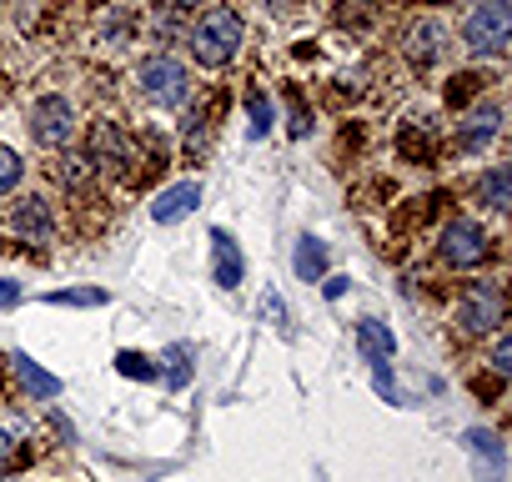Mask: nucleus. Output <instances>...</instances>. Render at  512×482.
<instances>
[{"label":"nucleus","instance_id":"nucleus-1","mask_svg":"<svg viewBox=\"0 0 512 482\" xmlns=\"http://www.w3.org/2000/svg\"><path fill=\"white\" fill-rule=\"evenodd\" d=\"M186 41H191V56H196V66H206V71H221V66H231L236 56H241V41H246V21L231 11V6H216V11H206L191 31H186Z\"/></svg>","mask_w":512,"mask_h":482},{"label":"nucleus","instance_id":"nucleus-14","mask_svg":"<svg viewBox=\"0 0 512 482\" xmlns=\"http://www.w3.org/2000/svg\"><path fill=\"white\" fill-rule=\"evenodd\" d=\"M462 447H467L472 457H482V477H487V482L502 477V442H497V432H487V427H467V432H462Z\"/></svg>","mask_w":512,"mask_h":482},{"label":"nucleus","instance_id":"nucleus-13","mask_svg":"<svg viewBox=\"0 0 512 482\" xmlns=\"http://www.w3.org/2000/svg\"><path fill=\"white\" fill-rule=\"evenodd\" d=\"M11 362H16V377H21V387H26L31 397H41V402L61 397V377H56V372H46V367L31 362L26 352H11Z\"/></svg>","mask_w":512,"mask_h":482},{"label":"nucleus","instance_id":"nucleus-15","mask_svg":"<svg viewBox=\"0 0 512 482\" xmlns=\"http://www.w3.org/2000/svg\"><path fill=\"white\" fill-rule=\"evenodd\" d=\"M211 252H216V282H221V287H236L241 272H246V262H241V247H236L221 226L211 231Z\"/></svg>","mask_w":512,"mask_h":482},{"label":"nucleus","instance_id":"nucleus-7","mask_svg":"<svg viewBox=\"0 0 512 482\" xmlns=\"http://www.w3.org/2000/svg\"><path fill=\"white\" fill-rule=\"evenodd\" d=\"M497 327H502V292L497 287H472V297L457 302V332L487 337Z\"/></svg>","mask_w":512,"mask_h":482},{"label":"nucleus","instance_id":"nucleus-18","mask_svg":"<svg viewBox=\"0 0 512 482\" xmlns=\"http://www.w3.org/2000/svg\"><path fill=\"white\" fill-rule=\"evenodd\" d=\"M91 161H86V151H61V161H56V176H61V186H71V191H81L86 181H91Z\"/></svg>","mask_w":512,"mask_h":482},{"label":"nucleus","instance_id":"nucleus-23","mask_svg":"<svg viewBox=\"0 0 512 482\" xmlns=\"http://www.w3.org/2000/svg\"><path fill=\"white\" fill-rule=\"evenodd\" d=\"M116 367H121L126 377H156V372H161V367H156L151 357H141V352H121V357H116Z\"/></svg>","mask_w":512,"mask_h":482},{"label":"nucleus","instance_id":"nucleus-21","mask_svg":"<svg viewBox=\"0 0 512 482\" xmlns=\"http://www.w3.org/2000/svg\"><path fill=\"white\" fill-rule=\"evenodd\" d=\"M246 111H251V136L262 141V136L272 131V121H277V116H272V101H267L262 91H251V96H246Z\"/></svg>","mask_w":512,"mask_h":482},{"label":"nucleus","instance_id":"nucleus-26","mask_svg":"<svg viewBox=\"0 0 512 482\" xmlns=\"http://www.w3.org/2000/svg\"><path fill=\"white\" fill-rule=\"evenodd\" d=\"M16 302H21V287L0 277V307H16Z\"/></svg>","mask_w":512,"mask_h":482},{"label":"nucleus","instance_id":"nucleus-22","mask_svg":"<svg viewBox=\"0 0 512 482\" xmlns=\"http://www.w3.org/2000/svg\"><path fill=\"white\" fill-rule=\"evenodd\" d=\"M101 36H106L111 46H126V41H131V16H126V11L101 16Z\"/></svg>","mask_w":512,"mask_h":482},{"label":"nucleus","instance_id":"nucleus-20","mask_svg":"<svg viewBox=\"0 0 512 482\" xmlns=\"http://www.w3.org/2000/svg\"><path fill=\"white\" fill-rule=\"evenodd\" d=\"M21 176H26V161H21V151L0 146V196H11V191L21 186Z\"/></svg>","mask_w":512,"mask_h":482},{"label":"nucleus","instance_id":"nucleus-10","mask_svg":"<svg viewBox=\"0 0 512 482\" xmlns=\"http://www.w3.org/2000/svg\"><path fill=\"white\" fill-rule=\"evenodd\" d=\"M201 206V181H176V186H166L156 201H151V221L156 226H176L181 216H191Z\"/></svg>","mask_w":512,"mask_h":482},{"label":"nucleus","instance_id":"nucleus-11","mask_svg":"<svg viewBox=\"0 0 512 482\" xmlns=\"http://www.w3.org/2000/svg\"><path fill=\"white\" fill-rule=\"evenodd\" d=\"M11 226L31 241H56V216H51V201L46 196H21L16 211H11Z\"/></svg>","mask_w":512,"mask_h":482},{"label":"nucleus","instance_id":"nucleus-24","mask_svg":"<svg viewBox=\"0 0 512 482\" xmlns=\"http://www.w3.org/2000/svg\"><path fill=\"white\" fill-rule=\"evenodd\" d=\"M487 362H492V372H497V377H507V372H512V342H507V337H497Z\"/></svg>","mask_w":512,"mask_h":482},{"label":"nucleus","instance_id":"nucleus-19","mask_svg":"<svg viewBox=\"0 0 512 482\" xmlns=\"http://www.w3.org/2000/svg\"><path fill=\"white\" fill-rule=\"evenodd\" d=\"M46 302H51V307H106L111 297H106L101 287H71V292H51Z\"/></svg>","mask_w":512,"mask_h":482},{"label":"nucleus","instance_id":"nucleus-3","mask_svg":"<svg viewBox=\"0 0 512 482\" xmlns=\"http://www.w3.org/2000/svg\"><path fill=\"white\" fill-rule=\"evenodd\" d=\"M507 41H512V6L507 0H477V6L467 11V21H462V46L472 56L492 61V56L507 51Z\"/></svg>","mask_w":512,"mask_h":482},{"label":"nucleus","instance_id":"nucleus-6","mask_svg":"<svg viewBox=\"0 0 512 482\" xmlns=\"http://www.w3.org/2000/svg\"><path fill=\"white\" fill-rule=\"evenodd\" d=\"M86 161H91L96 171H116V176H126V171H131V161H136L131 136H126L111 116H96V121H91V131H86Z\"/></svg>","mask_w":512,"mask_h":482},{"label":"nucleus","instance_id":"nucleus-8","mask_svg":"<svg viewBox=\"0 0 512 482\" xmlns=\"http://www.w3.org/2000/svg\"><path fill=\"white\" fill-rule=\"evenodd\" d=\"M442 51H447V31H442V21H432V16H417V21L402 31V56H407L417 71L437 66V61H442Z\"/></svg>","mask_w":512,"mask_h":482},{"label":"nucleus","instance_id":"nucleus-12","mask_svg":"<svg viewBox=\"0 0 512 482\" xmlns=\"http://www.w3.org/2000/svg\"><path fill=\"white\" fill-rule=\"evenodd\" d=\"M357 352L372 362V367H382V362H392V352H397V337L377 322V317H362L357 322Z\"/></svg>","mask_w":512,"mask_h":482},{"label":"nucleus","instance_id":"nucleus-2","mask_svg":"<svg viewBox=\"0 0 512 482\" xmlns=\"http://www.w3.org/2000/svg\"><path fill=\"white\" fill-rule=\"evenodd\" d=\"M136 91H141L146 106L176 111V106H186V96H191V71H186L176 56H146V61L136 66Z\"/></svg>","mask_w":512,"mask_h":482},{"label":"nucleus","instance_id":"nucleus-16","mask_svg":"<svg viewBox=\"0 0 512 482\" xmlns=\"http://www.w3.org/2000/svg\"><path fill=\"white\" fill-rule=\"evenodd\" d=\"M297 277L302 282H322L327 277V247H322L317 236H302L297 241Z\"/></svg>","mask_w":512,"mask_h":482},{"label":"nucleus","instance_id":"nucleus-28","mask_svg":"<svg viewBox=\"0 0 512 482\" xmlns=\"http://www.w3.org/2000/svg\"><path fill=\"white\" fill-rule=\"evenodd\" d=\"M171 6H176V11H191V6H201V0H171Z\"/></svg>","mask_w":512,"mask_h":482},{"label":"nucleus","instance_id":"nucleus-25","mask_svg":"<svg viewBox=\"0 0 512 482\" xmlns=\"http://www.w3.org/2000/svg\"><path fill=\"white\" fill-rule=\"evenodd\" d=\"M11 457H16V437H11L6 427H0V472L11 467Z\"/></svg>","mask_w":512,"mask_h":482},{"label":"nucleus","instance_id":"nucleus-27","mask_svg":"<svg viewBox=\"0 0 512 482\" xmlns=\"http://www.w3.org/2000/svg\"><path fill=\"white\" fill-rule=\"evenodd\" d=\"M347 292V277H327V297H342Z\"/></svg>","mask_w":512,"mask_h":482},{"label":"nucleus","instance_id":"nucleus-17","mask_svg":"<svg viewBox=\"0 0 512 482\" xmlns=\"http://www.w3.org/2000/svg\"><path fill=\"white\" fill-rule=\"evenodd\" d=\"M477 196H482L492 211H507V201H512V191H507V166H487L482 181H477Z\"/></svg>","mask_w":512,"mask_h":482},{"label":"nucleus","instance_id":"nucleus-5","mask_svg":"<svg viewBox=\"0 0 512 482\" xmlns=\"http://www.w3.org/2000/svg\"><path fill=\"white\" fill-rule=\"evenodd\" d=\"M437 252H442V262H447V267L472 272V267H482V262L492 257V241H487V231H482L472 216H457V221H447V226H442Z\"/></svg>","mask_w":512,"mask_h":482},{"label":"nucleus","instance_id":"nucleus-9","mask_svg":"<svg viewBox=\"0 0 512 482\" xmlns=\"http://www.w3.org/2000/svg\"><path fill=\"white\" fill-rule=\"evenodd\" d=\"M502 131V106L497 101H482L472 111H462V126H457V146L462 151H482L492 136Z\"/></svg>","mask_w":512,"mask_h":482},{"label":"nucleus","instance_id":"nucleus-4","mask_svg":"<svg viewBox=\"0 0 512 482\" xmlns=\"http://www.w3.org/2000/svg\"><path fill=\"white\" fill-rule=\"evenodd\" d=\"M26 126H31V141H36V146H46V151L71 146V136H76V106H71V96H61V91L36 96V101H31Z\"/></svg>","mask_w":512,"mask_h":482}]
</instances>
